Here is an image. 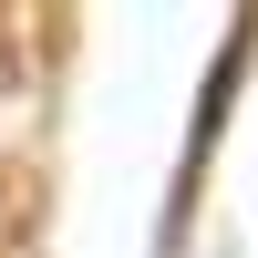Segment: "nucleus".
Listing matches in <instances>:
<instances>
[{
    "label": "nucleus",
    "mask_w": 258,
    "mask_h": 258,
    "mask_svg": "<svg viewBox=\"0 0 258 258\" xmlns=\"http://www.w3.org/2000/svg\"><path fill=\"white\" fill-rule=\"evenodd\" d=\"M0 258H21V197H0Z\"/></svg>",
    "instance_id": "nucleus-1"
}]
</instances>
